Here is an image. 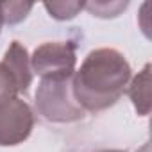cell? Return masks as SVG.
I'll list each match as a JSON object with an SVG mask.
<instances>
[{
    "instance_id": "obj_6",
    "label": "cell",
    "mask_w": 152,
    "mask_h": 152,
    "mask_svg": "<svg viewBox=\"0 0 152 152\" xmlns=\"http://www.w3.org/2000/svg\"><path fill=\"white\" fill-rule=\"evenodd\" d=\"M127 95L140 116H147L150 113V64L147 63L143 70L127 84Z\"/></svg>"
},
{
    "instance_id": "obj_3",
    "label": "cell",
    "mask_w": 152,
    "mask_h": 152,
    "mask_svg": "<svg viewBox=\"0 0 152 152\" xmlns=\"http://www.w3.org/2000/svg\"><path fill=\"white\" fill-rule=\"evenodd\" d=\"M77 64V43L75 41H47L34 48L31 56L32 73L41 79L63 81L72 79Z\"/></svg>"
},
{
    "instance_id": "obj_5",
    "label": "cell",
    "mask_w": 152,
    "mask_h": 152,
    "mask_svg": "<svg viewBox=\"0 0 152 152\" xmlns=\"http://www.w3.org/2000/svg\"><path fill=\"white\" fill-rule=\"evenodd\" d=\"M2 63L13 73L20 93H27L29 86L32 84V77H34L32 68H31V56H29L27 48L20 41H13L4 54Z\"/></svg>"
},
{
    "instance_id": "obj_13",
    "label": "cell",
    "mask_w": 152,
    "mask_h": 152,
    "mask_svg": "<svg viewBox=\"0 0 152 152\" xmlns=\"http://www.w3.org/2000/svg\"><path fill=\"white\" fill-rule=\"evenodd\" d=\"M0 32H2V20H0Z\"/></svg>"
},
{
    "instance_id": "obj_9",
    "label": "cell",
    "mask_w": 152,
    "mask_h": 152,
    "mask_svg": "<svg viewBox=\"0 0 152 152\" xmlns=\"http://www.w3.org/2000/svg\"><path fill=\"white\" fill-rule=\"evenodd\" d=\"M129 2H86L84 9L97 18H115L125 11Z\"/></svg>"
},
{
    "instance_id": "obj_4",
    "label": "cell",
    "mask_w": 152,
    "mask_h": 152,
    "mask_svg": "<svg viewBox=\"0 0 152 152\" xmlns=\"http://www.w3.org/2000/svg\"><path fill=\"white\" fill-rule=\"evenodd\" d=\"M34 129V111L22 99L0 102V147L23 143Z\"/></svg>"
},
{
    "instance_id": "obj_1",
    "label": "cell",
    "mask_w": 152,
    "mask_h": 152,
    "mask_svg": "<svg viewBox=\"0 0 152 152\" xmlns=\"http://www.w3.org/2000/svg\"><path fill=\"white\" fill-rule=\"evenodd\" d=\"M131 81V64L125 56L109 47L91 50L72 77L77 104L88 113H100L115 106Z\"/></svg>"
},
{
    "instance_id": "obj_10",
    "label": "cell",
    "mask_w": 152,
    "mask_h": 152,
    "mask_svg": "<svg viewBox=\"0 0 152 152\" xmlns=\"http://www.w3.org/2000/svg\"><path fill=\"white\" fill-rule=\"evenodd\" d=\"M18 93H20V90H18V84L13 77V73L0 61V102L9 100V99H16Z\"/></svg>"
},
{
    "instance_id": "obj_11",
    "label": "cell",
    "mask_w": 152,
    "mask_h": 152,
    "mask_svg": "<svg viewBox=\"0 0 152 152\" xmlns=\"http://www.w3.org/2000/svg\"><path fill=\"white\" fill-rule=\"evenodd\" d=\"M136 152H152V150H150V143H148V141H147V143H143Z\"/></svg>"
},
{
    "instance_id": "obj_2",
    "label": "cell",
    "mask_w": 152,
    "mask_h": 152,
    "mask_svg": "<svg viewBox=\"0 0 152 152\" xmlns=\"http://www.w3.org/2000/svg\"><path fill=\"white\" fill-rule=\"evenodd\" d=\"M38 113L52 124H73L86 116L72 91V79H41L34 95Z\"/></svg>"
},
{
    "instance_id": "obj_7",
    "label": "cell",
    "mask_w": 152,
    "mask_h": 152,
    "mask_svg": "<svg viewBox=\"0 0 152 152\" xmlns=\"http://www.w3.org/2000/svg\"><path fill=\"white\" fill-rule=\"evenodd\" d=\"M34 4L31 2H0V20L2 25H16L27 18Z\"/></svg>"
},
{
    "instance_id": "obj_12",
    "label": "cell",
    "mask_w": 152,
    "mask_h": 152,
    "mask_svg": "<svg viewBox=\"0 0 152 152\" xmlns=\"http://www.w3.org/2000/svg\"><path fill=\"white\" fill-rule=\"evenodd\" d=\"M100 152H125V150H100Z\"/></svg>"
},
{
    "instance_id": "obj_8",
    "label": "cell",
    "mask_w": 152,
    "mask_h": 152,
    "mask_svg": "<svg viewBox=\"0 0 152 152\" xmlns=\"http://www.w3.org/2000/svg\"><path fill=\"white\" fill-rule=\"evenodd\" d=\"M84 4L86 2H52V4L45 2L43 6L54 20L66 22V20H72L77 16L84 9Z\"/></svg>"
}]
</instances>
